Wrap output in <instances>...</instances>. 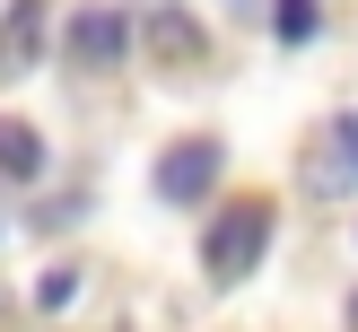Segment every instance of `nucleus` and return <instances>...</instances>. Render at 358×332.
I'll return each instance as SVG.
<instances>
[{
    "label": "nucleus",
    "mask_w": 358,
    "mask_h": 332,
    "mask_svg": "<svg viewBox=\"0 0 358 332\" xmlns=\"http://www.w3.org/2000/svg\"><path fill=\"white\" fill-rule=\"evenodd\" d=\"M271 227H280L271 201H236V210H219V219H210V236H201V271L219 280V289L254 280L262 254H271Z\"/></svg>",
    "instance_id": "nucleus-1"
},
{
    "label": "nucleus",
    "mask_w": 358,
    "mask_h": 332,
    "mask_svg": "<svg viewBox=\"0 0 358 332\" xmlns=\"http://www.w3.org/2000/svg\"><path fill=\"white\" fill-rule=\"evenodd\" d=\"M219 175H227V140H210V131H192V140H175L166 157H157V201L166 210H192V201H210L219 192Z\"/></svg>",
    "instance_id": "nucleus-2"
},
{
    "label": "nucleus",
    "mask_w": 358,
    "mask_h": 332,
    "mask_svg": "<svg viewBox=\"0 0 358 332\" xmlns=\"http://www.w3.org/2000/svg\"><path fill=\"white\" fill-rule=\"evenodd\" d=\"M62 52H70V70H114L131 52V17L122 9H79L62 27Z\"/></svg>",
    "instance_id": "nucleus-3"
},
{
    "label": "nucleus",
    "mask_w": 358,
    "mask_h": 332,
    "mask_svg": "<svg viewBox=\"0 0 358 332\" xmlns=\"http://www.w3.org/2000/svg\"><path fill=\"white\" fill-rule=\"evenodd\" d=\"M44 62V0H9L0 17V79H27Z\"/></svg>",
    "instance_id": "nucleus-4"
},
{
    "label": "nucleus",
    "mask_w": 358,
    "mask_h": 332,
    "mask_svg": "<svg viewBox=\"0 0 358 332\" xmlns=\"http://www.w3.org/2000/svg\"><path fill=\"white\" fill-rule=\"evenodd\" d=\"M315 184H341V192H358V105H350L341 122H332L324 157H315Z\"/></svg>",
    "instance_id": "nucleus-5"
},
{
    "label": "nucleus",
    "mask_w": 358,
    "mask_h": 332,
    "mask_svg": "<svg viewBox=\"0 0 358 332\" xmlns=\"http://www.w3.org/2000/svg\"><path fill=\"white\" fill-rule=\"evenodd\" d=\"M0 175H9V184H35V175H44V131H27V122L0 114Z\"/></svg>",
    "instance_id": "nucleus-6"
},
{
    "label": "nucleus",
    "mask_w": 358,
    "mask_h": 332,
    "mask_svg": "<svg viewBox=\"0 0 358 332\" xmlns=\"http://www.w3.org/2000/svg\"><path fill=\"white\" fill-rule=\"evenodd\" d=\"M149 52L157 62H201V27H192L184 9H157L149 17Z\"/></svg>",
    "instance_id": "nucleus-7"
},
{
    "label": "nucleus",
    "mask_w": 358,
    "mask_h": 332,
    "mask_svg": "<svg viewBox=\"0 0 358 332\" xmlns=\"http://www.w3.org/2000/svg\"><path fill=\"white\" fill-rule=\"evenodd\" d=\"M271 27H280V44H315L324 9H315V0H280V9H271Z\"/></svg>",
    "instance_id": "nucleus-8"
},
{
    "label": "nucleus",
    "mask_w": 358,
    "mask_h": 332,
    "mask_svg": "<svg viewBox=\"0 0 358 332\" xmlns=\"http://www.w3.org/2000/svg\"><path fill=\"white\" fill-rule=\"evenodd\" d=\"M70 289H79V271H44L35 280V306H70Z\"/></svg>",
    "instance_id": "nucleus-9"
},
{
    "label": "nucleus",
    "mask_w": 358,
    "mask_h": 332,
    "mask_svg": "<svg viewBox=\"0 0 358 332\" xmlns=\"http://www.w3.org/2000/svg\"><path fill=\"white\" fill-rule=\"evenodd\" d=\"M350 332H358V297H350Z\"/></svg>",
    "instance_id": "nucleus-10"
}]
</instances>
